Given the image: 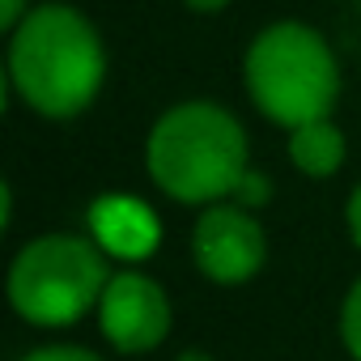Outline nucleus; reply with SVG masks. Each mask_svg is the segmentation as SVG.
Returning a JSON list of instances; mask_svg holds the SVG:
<instances>
[{"instance_id": "obj_1", "label": "nucleus", "mask_w": 361, "mask_h": 361, "mask_svg": "<svg viewBox=\"0 0 361 361\" xmlns=\"http://www.w3.org/2000/svg\"><path fill=\"white\" fill-rule=\"evenodd\" d=\"M5 77L35 115L73 119L90 111L106 81V47L81 9L51 0L9 30Z\"/></svg>"}, {"instance_id": "obj_2", "label": "nucleus", "mask_w": 361, "mask_h": 361, "mask_svg": "<svg viewBox=\"0 0 361 361\" xmlns=\"http://www.w3.org/2000/svg\"><path fill=\"white\" fill-rule=\"evenodd\" d=\"M247 132L238 115H230L213 98H188L157 115L145 140V166L161 196L178 204H221L234 200L247 178Z\"/></svg>"}, {"instance_id": "obj_3", "label": "nucleus", "mask_w": 361, "mask_h": 361, "mask_svg": "<svg viewBox=\"0 0 361 361\" xmlns=\"http://www.w3.org/2000/svg\"><path fill=\"white\" fill-rule=\"evenodd\" d=\"M243 81L259 115L289 132L314 119H331V106L340 98L336 51L306 22L264 26L247 47Z\"/></svg>"}, {"instance_id": "obj_4", "label": "nucleus", "mask_w": 361, "mask_h": 361, "mask_svg": "<svg viewBox=\"0 0 361 361\" xmlns=\"http://www.w3.org/2000/svg\"><path fill=\"white\" fill-rule=\"evenodd\" d=\"M111 255L85 234H43L9 264V306L35 327H68L98 310Z\"/></svg>"}, {"instance_id": "obj_5", "label": "nucleus", "mask_w": 361, "mask_h": 361, "mask_svg": "<svg viewBox=\"0 0 361 361\" xmlns=\"http://www.w3.org/2000/svg\"><path fill=\"white\" fill-rule=\"evenodd\" d=\"M192 259L213 285H247L268 259V234L251 209H243L238 200H221L200 209L192 226Z\"/></svg>"}, {"instance_id": "obj_6", "label": "nucleus", "mask_w": 361, "mask_h": 361, "mask_svg": "<svg viewBox=\"0 0 361 361\" xmlns=\"http://www.w3.org/2000/svg\"><path fill=\"white\" fill-rule=\"evenodd\" d=\"M170 323H174L170 298L149 272H136V268L111 272L102 302H98V327L111 340V348L132 353V357L153 353L170 336Z\"/></svg>"}, {"instance_id": "obj_7", "label": "nucleus", "mask_w": 361, "mask_h": 361, "mask_svg": "<svg viewBox=\"0 0 361 361\" xmlns=\"http://www.w3.org/2000/svg\"><path fill=\"white\" fill-rule=\"evenodd\" d=\"M90 238L123 264H145L157 247H161V221L157 213L128 192H106L98 200H90Z\"/></svg>"}, {"instance_id": "obj_8", "label": "nucleus", "mask_w": 361, "mask_h": 361, "mask_svg": "<svg viewBox=\"0 0 361 361\" xmlns=\"http://www.w3.org/2000/svg\"><path fill=\"white\" fill-rule=\"evenodd\" d=\"M289 161L306 178H331L344 161V132L331 119H314L289 132Z\"/></svg>"}, {"instance_id": "obj_9", "label": "nucleus", "mask_w": 361, "mask_h": 361, "mask_svg": "<svg viewBox=\"0 0 361 361\" xmlns=\"http://www.w3.org/2000/svg\"><path fill=\"white\" fill-rule=\"evenodd\" d=\"M340 340H344L348 357L361 361V276L344 293V306H340Z\"/></svg>"}, {"instance_id": "obj_10", "label": "nucleus", "mask_w": 361, "mask_h": 361, "mask_svg": "<svg viewBox=\"0 0 361 361\" xmlns=\"http://www.w3.org/2000/svg\"><path fill=\"white\" fill-rule=\"evenodd\" d=\"M22 361H102L94 348H81V344H43L35 353H26Z\"/></svg>"}, {"instance_id": "obj_11", "label": "nucleus", "mask_w": 361, "mask_h": 361, "mask_svg": "<svg viewBox=\"0 0 361 361\" xmlns=\"http://www.w3.org/2000/svg\"><path fill=\"white\" fill-rule=\"evenodd\" d=\"M268 178L264 174H255V170H247V178L238 183V192H234V200L243 204V209H259V204H268Z\"/></svg>"}, {"instance_id": "obj_12", "label": "nucleus", "mask_w": 361, "mask_h": 361, "mask_svg": "<svg viewBox=\"0 0 361 361\" xmlns=\"http://www.w3.org/2000/svg\"><path fill=\"white\" fill-rule=\"evenodd\" d=\"M344 221H348V234H353V243H357V251H361V183L353 188V196H348V204H344Z\"/></svg>"}, {"instance_id": "obj_13", "label": "nucleus", "mask_w": 361, "mask_h": 361, "mask_svg": "<svg viewBox=\"0 0 361 361\" xmlns=\"http://www.w3.org/2000/svg\"><path fill=\"white\" fill-rule=\"evenodd\" d=\"M35 5H30V0H0V26H5V30H13L26 13H30Z\"/></svg>"}, {"instance_id": "obj_14", "label": "nucleus", "mask_w": 361, "mask_h": 361, "mask_svg": "<svg viewBox=\"0 0 361 361\" xmlns=\"http://www.w3.org/2000/svg\"><path fill=\"white\" fill-rule=\"evenodd\" d=\"M183 5H188L192 13H221L230 0H183Z\"/></svg>"}]
</instances>
